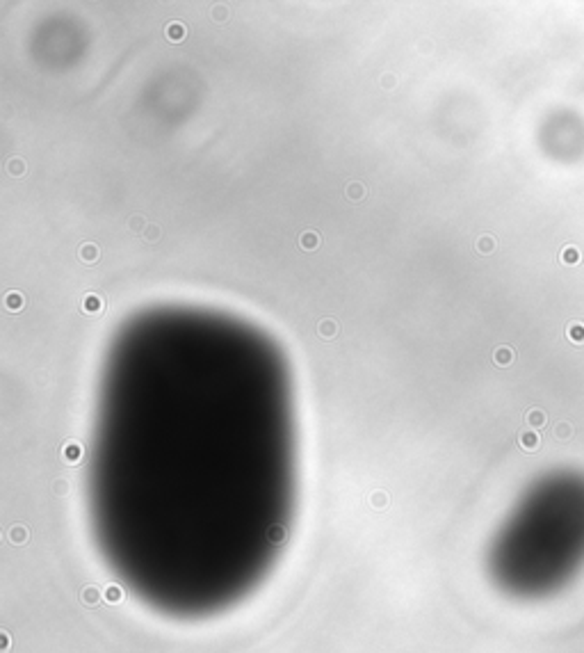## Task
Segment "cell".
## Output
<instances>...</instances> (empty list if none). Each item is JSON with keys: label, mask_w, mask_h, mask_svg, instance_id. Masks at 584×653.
<instances>
[{"label": "cell", "mask_w": 584, "mask_h": 653, "mask_svg": "<svg viewBox=\"0 0 584 653\" xmlns=\"http://www.w3.org/2000/svg\"><path fill=\"white\" fill-rule=\"evenodd\" d=\"M105 308V302H103V297L101 295H96V292H89V295H85L82 297V311L85 313H101Z\"/></svg>", "instance_id": "1"}, {"label": "cell", "mask_w": 584, "mask_h": 653, "mask_svg": "<svg viewBox=\"0 0 584 653\" xmlns=\"http://www.w3.org/2000/svg\"><path fill=\"white\" fill-rule=\"evenodd\" d=\"M5 306H7V311H21L23 306H25V297L21 295L18 290H9V292H5Z\"/></svg>", "instance_id": "2"}, {"label": "cell", "mask_w": 584, "mask_h": 653, "mask_svg": "<svg viewBox=\"0 0 584 653\" xmlns=\"http://www.w3.org/2000/svg\"><path fill=\"white\" fill-rule=\"evenodd\" d=\"M559 260H562V263H566V265H578L580 260H582V251H580L575 244H568V247L562 249V256H559Z\"/></svg>", "instance_id": "3"}, {"label": "cell", "mask_w": 584, "mask_h": 653, "mask_svg": "<svg viewBox=\"0 0 584 653\" xmlns=\"http://www.w3.org/2000/svg\"><path fill=\"white\" fill-rule=\"evenodd\" d=\"M566 336L573 343H578V345H582L584 343V322H578V320H573V322H568V327H566Z\"/></svg>", "instance_id": "4"}, {"label": "cell", "mask_w": 584, "mask_h": 653, "mask_svg": "<svg viewBox=\"0 0 584 653\" xmlns=\"http://www.w3.org/2000/svg\"><path fill=\"white\" fill-rule=\"evenodd\" d=\"M164 32H167L169 41H183L185 34H187V27H185L183 23H178V21H171L167 25V30H164Z\"/></svg>", "instance_id": "5"}, {"label": "cell", "mask_w": 584, "mask_h": 653, "mask_svg": "<svg viewBox=\"0 0 584 653\" xmlns=\"http://www.w3.org/2000/svg\"><path fill=\"white\" fill-rule=\"evenodd\" d=\"M299 244H301V249H306V251H315V249L319 247L317 231H303L301 237H299Z\"/></svg>", "instance_id": "6"}, {"label": "cell", "mask_w": 584, "mask_h": 653, "mask_svg": "<svg viewBox=\"0 0 584 653\" xmlns=\"http://www.w3.org/2000/svg\"><path fill=\"white\" fill-rule=\"evenodd\" d=\"M98 256H101V251H98L96 244L87 242V244H82L80 247V260L82 263H96Z\"/></svg>", "instance_id": "7"}, {"label": "cell", "mask_w": 584, "mask_h": 653, "mask_svg": "<svg viewBox=\"0 0 584 653\" xmlns=\"http://www.w3.org/2000/svg\"><path fill=\"white\" fill-rule=\"evenodd\" d=\"M317 334L322 336V338H333V336L338 334V324H335L333 320H322L317 327Z\"/></svg>", "instance_id": "8"}, {"label": "cell", "mask_w": 584, "mask_h": 653, "mask_svg": "<svg viewBox=\"0 0 584 653\" xmlns=\"http://www.w3.org/2000/svg\"><path fill=\"white\" fill-rule=\"evenodd\" d=\"M511 361H514V350H511V347H498V350H495V363L509 366Z\"/></svg>", "instance_id": "9"}, {"label": "cell", "mask_w": 584, "mask_h": 653, "mask_svg": "<svg viewBox=\"0 0 584 653\" xmlns=\"http://www.w3.org/2000/svg\"><path fill=\"white\" fill-rule=\"evenodd\" d=\"M477 249H479V254H491L493 249H495V240H493L491 235H481L479 240H477Z\"/></svg>", "instance_id": "10"}, {"label": "cell", "mask_w": 584, "mask_h": 653, "mask_svg": "<svg viewBox=\"0 0 584 653\" xmlns=\"http://www.w3.org/2000/svg\"><path fill=\"white\" fill-rule=\"evenodd\" d=\"M7 172H9L11 176H23V172H25V162H23L21 158H11L9 165H7Z\"/></svg>", "instance_id": "11"}, {"label": "cell", "mask_w": 584, "mask_h": 653, "mask_svg": "<svg viewBox=\"0 0 584 653\" xmlns=\"http://www.w3.org/2000/svg\"><path fill=\"white\" fill-rule=\"evenodd\" d=\"M80 454H82V448L78 445V443H69V445L64 448V457L69 459V461H78Z\"/></svg>", "instance_id": "12"}, {"label": "cell", "mask_w": 584, "mask_h": 653, "mask_svg": "<svg viewBox=\"0 0 584 653\" xmlns=\"http://www.w3.org/2000/svg\"><path fill=\"white\" fill-rule=\"evenodd\" d=\"M347 195L352 197V199H361V197L365 195V188H363L361 183H349L347 185Z\"/></svg>", "instance_id": "13"}, {"label": "cell", "mask_w": 584, "mask_h": 653, "mask_svg": "<svg viewBox=\"0 0 584 653\" xmlns=\"http://www.w3.org/2000/svg\"><path fill=\"white\" fill-rule=\"evenodd\" d=\"M520 443H523L525 448H536V443H539V438H536V434H523L520 436Z\"/></svg>", "instance_id": "14"}, {"label": "cell", "mask_w": 584, "mask_h": 653, "mask_svg": "<svg viewBox=\"0 0 584 653\" xmlns=\"http://www.w3.org/2000/svg\"><path fill=\"white\" fill-rule=\"evenodd\" d=\"M128 224H130V228H133L135 233L146 231V224H144V219H142V217H133V219H130Z\"/></svg>", "instance_id": "15"}, {"label": "cell", "mask_w": 584, "mask_h": 653, "mask_svg": "<svg viewBox=\"0 0 584 653\" xmlns=\"http://www.w3.org/2000/svg\"><path fill=\"white\" fill-rule=\"evenodd\" d=\"M530 423L532 425H543L546 423V416L541 414V411H532L530 414Z\"/></svg>", "instance_id": "16"}, {"label": "cell", "mask_w": 584, "mask_h": 653, "mask_svg": "<svg viewBox=\"0 0 584 653\" xmlns=\"http://www.w3.org/2000/svg\"><path fill=\"white\" fill-rule=\"evenodd\" d=\"M144 235L148 237V240H155V237H157V228H155V226H146Z\"/></svg>", "instance_id": "17"}, {"label": "cell", "mask_w": 584, "mask_h": 653, "mask_svg": "<svg viewBox=\"0 0 584 653\" xmlns=\"http://www.w3.org/2000/svg\"><path fill=\"white\" fill-rule=\"evenodd\" d=\"M215 18H226V11H222V9L215 11Z\"/></svg>", "instance_id": "18"}]
</instances>
